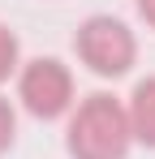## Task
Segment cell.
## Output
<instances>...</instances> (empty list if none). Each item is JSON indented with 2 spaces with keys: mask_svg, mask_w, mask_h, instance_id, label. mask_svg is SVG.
Returning a JSON list of instances; mask_svg holds the SVG:
<instances>
[{
  "mask_svg": "<svg viewBox=\"0 0 155 159\" xmlns=\"http://www.w3.org/2000/svg\"><path fill=\"white\" fill-rule=\"evenodd\" d=\"M65 146L73 159H125L134 146V129H129V112L121 99L112 95H86L69 116V133Z\"/></svg>",
  "mask_w": 155,
  "mask_h": 159,
  "instance_id": "cell-1",
  "label": "cell"
},
{
  "mask_svg": "<svg viewBox=\"0 0 155 159\" xmlns=\"http://www.w3.org/2000/svg\"><path fill=\"white\" fill-rule=\"evenodd\" d=\"M78 60L91 69V73H99V78H121L129 73V65H134V56H138V43H134V30L125 22H116V17H108V13H95V17H86L82 26H78Z\"/></svg>",
  "mask_w": 155,
  "mask_h": 159,
  "instance_id": "cell-2",
  "label": "cell"
},
{
  "mask_svg": "<svg viewBox=\"0 0 155 159\" xmlns=\"http://www.w3.org/2000/svg\"><path fill=\"white\" fill-rule=\"evenodd\" d=\"M17 99L30 116L39 120H56L60 112L73 107V73L56 60V56H39L26 60L17 69Z\"/></svg>",
  "mask_w": 155,
  "mask_h": 159,
  "instance_id": "cell-3",
  "label": "cell"
},
{
  "mask_svg": "<svg viewBox=\"0 0 155 159\" xmlns=\"http://www.w3.org/2000/svg\"><path fill=\"white\" fill-rule=\"evenodd\" d=\"M129 129H134V142L142 146H155V78H142L129 95Z\"/></svg>",
  "mask_w": 155,
  "mask_h": 159,
  "instance_id": "cell-4",
  "label": "cell"
},
{
  "mask_svg": "<svg viewBox=\"0 0 155 159\" xmlns=\"http://www.w3.org/2000/svg\"><path fill=\"white\" fill-rule=\"evenodd\" d=\"M13 73H17V34L0 26V82H9Z\"/></svg>",
  "mask_w": 155,
  "mask_h": 159,
  "instance_id": "cell-5",
  "label": "cell"
},
{
  "mask_svg": "<svg viewBox=\"0 0 155 159\" xmlns=\"http://www.w3.org/2000/svg\"><path fill=\"white\" fill-rule=\"evenodd\" d=\"M13 133H17V116H13V107H9V99L0 95V155L13 146Z\"/></svg>",
  "mask_w": 155,
  "mask_h": 159,
  "instance_id": "cell-6",
  "label": "cell"
},
{
  "mask_svg": "<svg viewBox=\"0 0 155 159\" xmlns=\"http://www.w3.org/2000/svg\"><path fill=\"white\" fill-rule=\"evenodd\" d=\"M138 13H142L147 26H155V0H138Z\"/></svg>",
  "mask_w": 155,
  "mask_h": 159,
  "instance_id": "cell-7",
  "label": "cell"
}]
</instances>
